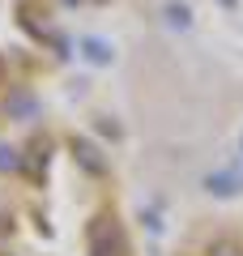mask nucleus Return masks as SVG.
Returning a JSON list of instances; mask_svg holds the SVG:
<instances>
[{"mask_svg": "<svg viewBox=\"0 0 243 256\" xmlns=\"http://www.w3.org/2000/svg\"><path fill=\"white\" fill-rule=\"evenodd\" d=\"M226 4H234V0H226Z\"/></svg>", "mask_w": 243, "mask_h": 256, "instance_id": "1", "label": "nucleus"}]
</instances>
